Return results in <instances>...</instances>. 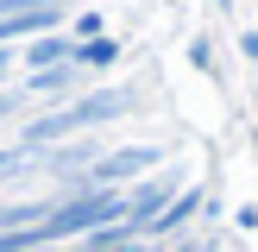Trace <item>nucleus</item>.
<instances>
[{
	"label": "nucleus",
	"instance_id": "8",
	"mask_svg": "<svg viewBox=\"0 0 258 252\" xmlns=\"http://www.w3.org/2000/svg\"><path fill=\"white\" fill-rule=\"evenodd\" d=\"M32 170H38V158H32V151H19V145H7V151H0V183H25Z\"/></svg>",
	"mask_w": 258,
	"mask_h": 252
},
{
	"label": "nucleus",
	"instance_id": "11",
	"mask_svg": "<svg viewBox=\"0 0 258 252\" xmlns=\"http://www.w3.org/2000/svg\"><path fill=\"white\" fill-rule=\"evenodd\" d=\"M13 63H19V57H13V50H0V76H7V70H13Z\"/></svg>",
	"mask_w": 258,
	"mask_h": 252
},
{
	"label": "nucleus",
	"instance_id": "4",
	"mask_svg": "<svg viewBox=\"0 0 258 252\" xmlns=\"http://www.w3.org/2000/svg\"><path fill=\"white\" fill-rule=\"evenodd\" d=\"M196 208H202V183H189V189H183V196H176V202H170V208H164V214H158V221H151V227H145L139 239H145V246H164V239L189 233V221H196Z\"/></svg>",
	"mask_w": 258,
	"mask_h": 252
},
{
	"label": "nucleus",
	"instance_id": "9",
	"mask_svg": "<svg viewBox=\"0 0 258 252\" xmlns=\"http://www.w3.org/2000/svg\"><path fill=\"white\" fill-rule=\"evenodd\" d=\"M19 107H25V88L13 82V88H0V126H13L19 120Z\"/></svg>",
	"mask_w": 258,
	"mask_h": 252
},
{
	"label": "nucleus",
	"instance_id": "6",
	"mask_svg": "<svg viewBox=\"0 0 258 252\" xmlns=\"http://www.w3.org/2000/svg\"><path fill=\"white\" fill-rule=\"evenodd\" d=\"M19 63H25V70H50V63H76V38H70V32H50V38H38V44H25V50H19Z\"/></svg>",
	"mask_w": 258,
	"mask_h": 252
},
{
	"label": "nucleus",
	"instance_id": "10",
	"mask_svg": "<svg viewBox=\"0 0 258 252\" xmlns=\"http://www.w3.org/2000/svg\"><path fill=\"white\" fill-rule=\"evenodd\" d=\"M239 50H246V57L258 63V32H246V38H239Z\"/></svg>",
	"mask_w": 258,
	"mask_h": 252
},
{
	"label": "nucleus",
	"instance_id": "1",
	"mask_svg": "<svg viewBox=\"0 0 258 252\" xmlns=\"http://www.w3.org/2000/svg\"><path fill=\"white\" fill-rule=\"evenodd\" d=\"M139 107V95L133 88H120V82H107V88H88V95H76V101H63L57 113H38V120H25L19 126V139L13 145L19 151H50V145H63L70 133H95V126H107V120H126V113Z\"/></svg>",
	"mask_w": 258,
	"mask_h": 252
},
{
	"label": "nucleus",
	"instance_id": "7",
	"mask_svg": "<svg viewBox=\"0 0 258 252\" xmlns=\"http://www.w3.org/2000/svg\"><path fill=\"white\" fill-rule=\"evenodd\" d=\"M113 57H120L113 38H88V44H76V70H107Z\"/></svg>",
	"mask_w": 258,
	"mask_h": 252
},
{
	"label": "nucleus",
	"instance_id": "5",
	"mask_svg": "<svg viewBox=\"0 0 258 252\" xmlns=\"http://www.w3.org/2000/svg\"><path fill=\"white\" fill-rule=\"evenodd\" d=\"M19 88L25 95H88V82H82V70H76V63H50V70H25L19 76Z\"/></svg>",
	"mask_w": 258,
	"mask_h": 252
},
{
	"label": "nucleus",
	"instance_id": "3",
	"mask_svg": "<svg viewBox=\"0 0 258 252\" xmlns=\"http://www.w3.org/2000/svg\"><path fill=\"white\" fill-rule=\"evenodd\" d=\"M158 158H164L158 145H126V151H107L95 170H82V183H95V189H120V183H133V176L158 170Z\"/></svg>",
	"mask_w": 258,
	"mask_h": 252
},
{
	"label": "nucleus",
	"instance_id": "2",
	"mask_svg": "<svg viewBox=\"0 0 258 252\" xmlns=\"http://www.w3.org/2000/svg\"><path fill=\"white\" fill-rule=\"evenodd\" d=\"M176 183H183L176 170H151L139 189H126V233H133V239H139V233H145V227L176 202Z\"/></svg>",
	"mask_w": 258,
	"mask_h": 252
}]
</instances>
